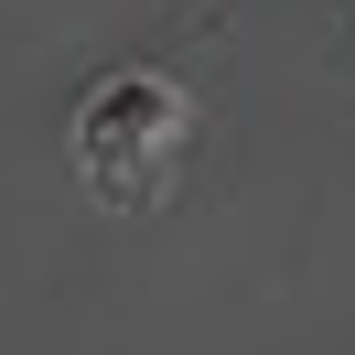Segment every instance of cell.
Listing matches in <instances>:
<instances>
[{"mask_svg":"<svg viewBox=\"0 0 355 355\" xmlns=\"http://www.w3.org/2000/svg\"><path fill=\"white\" fill-rule=\"evenodd\" d=\"M183 140H194V108H183V87L162 65H119V76H97V87L76 97V173H87V194L119 205V216L173 183Z\"/></svg>","mask_w":355,"mask_h":355,"instance_id":"obj_1","label":"cell"}]
</instances>
